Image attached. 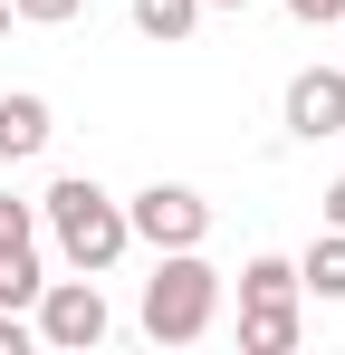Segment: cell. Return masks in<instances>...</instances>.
<instances>
[{
    "mask_svg": "<svg viewBox=\"0 0 345 355\" xmlns=\"http://www.w3.org/2000/svg\"><path fill=\"white\" fill-rule=\"evenodd\" d=\"M19 240H29V202H10V192H0V250H19Z\"/></svg>",
    "mask_w": 345,
    "mask_h": 355,
    "instance_id": "7c38bea8",
    "label": "cell"
},
{
    "mask_svg": "<svg viewBox=\"0 0 345 355\" xmlns=\"http://www.w3.org/2000/svg\"><path fill=\"white\" fill-rule=\"evenodd\" d=\"M0 355H29V317L19 307H0Z\"/></svg>",
    "mask_w": 345,
    "mask_h": 355,
    "instance_id": "4fadbf2b",
    "label": "cell"
},
{
    "mask_svg": "<svg viewBox=\"0 0 345 355\" xmlns=\"http://www.w3.org/2000/svg\"><path fill=\"white\" fill-rule=\"evenodd\" d=\"M192 19H202V0H134V29H144V39H192Z\"/></svg>",
    "mask_w": 345,
    "mask_h": 355,
    "instance_id": "30bf717a",
    "label": "cell"
},
{
    "mask_svg": "<svg viewBox=\"0 0 345 355\" xmlns=\"http://www.w3.org/2000/svg\"><path fill=\"white\" fill-rule=\"evenodd\" d=\"M202 10H249V0H202Z\"/></svg>",
    "mask_w": 345,
    "mask_h": 355,
    "instance_id": "2e32d148",
    "label": "cell"
},
{
    "mask_svg": "<svg viewBox=\"0 0 345 355\" xmlns=\"http://www.w3.org/2000/svg\"><path fill=\"white\" fill-rule=\"evenodd\" d=\"M297 288H317V297H345V231L307 240V259H297Z\"/></svg>",
    "mask_w": 345,
    "mask_h": 355,
    "instance_id": "ba28073f",
    "label": "cell"
},
{
    "mask_svg": "<svg viewBox=\"0 0 345 355\" xmlns=\"http://www.w3.org/2000/svg\"><path fill=\"white\" fill-rule=\"evenodd\" d=\"M48 144V96H0V164H29Z\"/></svg>",
    "mask_w": 345,
    "mask_h": 355,
    "instance_id": "52a82bcc",
    "label": "cell"
},
{
    "mask_svg": "<svg viewBox=\"0 0 345 355\" xmlns=\"http://www.w3.org/2000/svg\"><path fill=\"white\" fill-rule=\"evenodd\" d=\"M29 307H39V327H29L39 346H57V355L106 346V297H96V279H48Z\"/></svg>",
    "mask_w": 345,
    "mask_h": 355,
    "instance_id": "5b68a950",
    "label": "cell"
},
{
    "mask_svg": "<svg viewBox=\"0 0 345 355\" xmlns=\"http://www.w3.org/2000/svg\"><path fill=\"white\" fill-rule=\"evenodd\" d=\"M288 135H345V67H307L288 77Z\"/></svg>",
    "mask_w": 345,
    "mask_h": 355,
    "instance_id": "8992f818",
    "label": "cell"
},
{
    "mask_svg": "<svg viewBox=\"0 0 345 355\" xmlns=\"http://www.w3.org/2000/svg\"><path fill=\"white\" fill-rule=\"evenodd\" d=\"M39 288H48V279H39V240H19V250H0V307H29Z\"/></svg>",
    "mask_w": 345,
    "mask_h": 355,
    "instance_id": "9c48e42d",
    "label": "cell"
},
{
    "mask_svg": "<svg viewBox=\"0 0 345 355\" xmlns=\"http://www.w3.org/2000/svg\"><path fill=\"white\" fill-rule=\"evenodd\" d=\"M87 0H10V19H39V29H57V19H77Z\"/></svg>",
    "mask_w": 345,
    "mask_h": 355,
    "instance_id": "8fae6325",
    "label": "cell"
},
{
    "mask_svg": "<svg viewBox=\"0 0 345 355\" xmlns=\"http://www.w3.org/2000/svg\"><path fill=\"white\" fill-rule=\"evenodd\" d=\"M125 231L154 240V250H202V231H211V202L192 192V182H144L134 202H125Z\"/></svg>",
    "mask_w": 345,
    "mask_h": 355,
    "instance_id": "277c9868",
    "label": "cell"
},
{
    "mask_svg": "<svg viewBox=\"0 0 345 355\" xmlns=\"http://www.w3.org/2000/svg\"><path fill=\"white\" fill-rule=\"evenodd\" d=\"M0 39H10V0H0Z\"/></svg>",
    "mask_w": 345,
    "mask_h": 355,
    "instance_id": "e0dca14e",
    "label": "cell"
},
{
    "mask_svg": "<svg viewBox=\"0 0 345 355\" xmlns=\"http://www.w3.org/2000/svg\"><path fill=\"white\" fill-rule=\"evenodd\" d=\"M326 231H345V182H326Z\"/></svg>",
    "mask_w": 345,
    "mask_h": 355,
    "instance_id": "9a60e30c",
    "label": "cell"
},
{
    "mask_svg": "<svg viewBox=\"0 0 345 355\" xmlns=\"http://www.w3.org/2000/svg\"><path fill=\"white\" fill-rule=\"evenodd\" d=\"M240 346L249 355H288L297 346V269L288 259H249L240 269Z\"/></svg>",
    "mask_w": 345,
    "mask_h": 355,
    "instance_id": "3957f363",
    "label": "cell"
},
{
    "mask_svg": "<svg viewBox=\"0 0 345 355\" xmlns=\"http://www.w3.org/2000/svg\"><path fill=\"white\" fill-rule=\"evenodd\" d=\"M288 10H297L307 29H326V19H345V0H288Z\"/></svg>",
    "mask_w": 345,
    "mask_h": 355,
    "instance_id": "5bb4252c",
    "label": "cell"
},
{
    "mask_svg": "<svg viewBox=\"0 0 345 355\" xmlns=\"http://www.w3.org/2000/svg\"><path fill=\"white\" fill-rule=\"evenodd\" d=\"M221 317V269L202 250H163V269L144 279V336L154 346H202Z\"/></svg>",
    "mask_w": 345,
    "mask_h": 355,
    "instance_id": "6da1fadb",
    "label": "cell"
},
{
    "mask_svg": "<svg viewBox=\"0 0 345 355\" xmlns=\"http://www.w3.org/2000/svg\"><path fill=\"white\" fill-rule=\"evenodd\" d=\"M48 231H57V250H67V269H87V279H106L115 259L134 250V231H125V202H106L87 173H67V182H48Z\"/></svg>",
    "mask_w": 345,
    "mask_h": 355,
    "instance_id": "7a4b0ae2",
    "label": "cell"
}]
</instances>
